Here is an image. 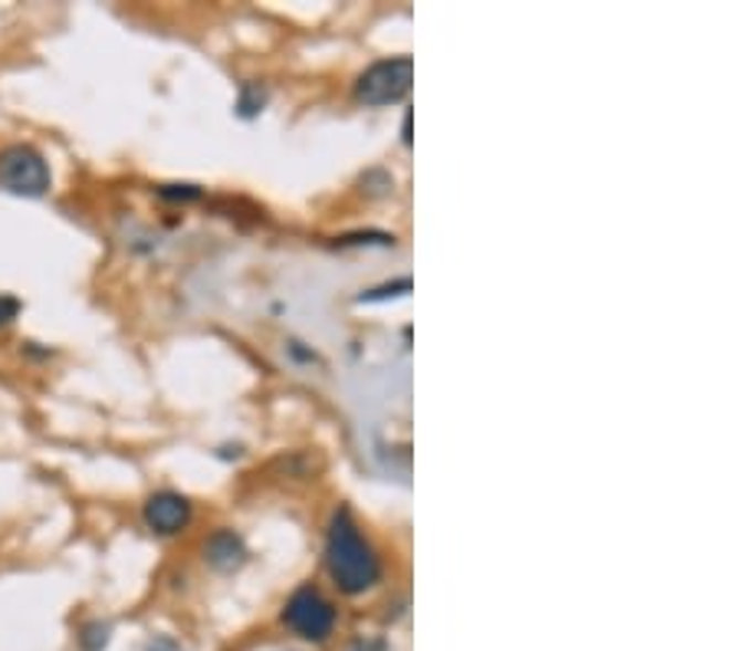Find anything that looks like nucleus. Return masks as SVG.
Masks as SVG:
<instances>
[{
    "label": "nucleus",
    "instance_id": "obj_3",
    "mask_svg": "<svg viewBox=\"0 0 739 651\" xmlns=\"http://www.w3.org/2000/svg\"><path fill=\"white\" fill-rule=\"evenodd\" d=\"M414 83V63L411 56H391V60H378L359 76L356 83V99L366 106H391L398 99H404L411 93Z\"/></svg>",
    "mask_w": 739,
    "mask_h": 651
},
{
    "label": "nucleus",
    "instance_id": "obj_4",
    "mask_svg": "<svg viewBox=\"0 0 739 651\" xmlns=\"http://www.w3.org/2000/svg\"><path fill=\"white\" fill-rule=\"evenodd\" d=\"M283 622L306 642H326L336 629V609L319 589L303 586L289 596L283 609Z\"/></svg>",
    "mask_w": 739,
    "mask_h": 651
},
{
    "label": "nucleus",
    "instance_id": "obj_8",
    "mask_svg": "<svg viewBox=\"0 0 739 651\" xmlns=\"http://www.w3.org/2000/svg\"><path fill=\"white\" fill-rule=\"evenodd\" d=\"M17 313H20V303H17L13 296H3V293H0V326H7Z\"/></svg>",
    "mask_w": 739,
    "mask_h": 651
},
{
    "label": "nucleus",
    "instance_id": "obj_2",
    "mask_svg": "<svg viewBox=\"0 0 739 651\" xmlns=\"http://www.w3.org/2000/svg\"><path fill=\"white\" fill-rule=\"evenodd\" d=\"M53 185L46 158L33 145L0 148V188L20 198H43Z\"/></svg>",
    "mask_w": 739,
    "mask_h": 651
},
{
    "label": "nucleus",
    "instance_id": "obj_5",
    "mask_svg": "<svg viewBox=\"0 0 739 651\" xmlns=\"http://www.w3.org/2000/svg\"><path fill=\"white\" fill-rule=\"evenodd\" d=\"M145 523L158 536H175V533H181L191 523V504L181 494H175V491L151 494L148 504H145Z\"/></svg>",
    "mask_w": 739,
    "mask_h": 651
},
{
    "label": "nucleus",
    "instance_id": "obj_1",
    "mask_svg": "<svg viewBox=\"0 0 739 651\" xmlns=\"http://www.w3.org/2000/svg\"><path fill=\"white\" fill-rule=\"evenodd\" d=\"M326 566H329V576L332 582L356 596V592H366L378 582L381 576V566H378V556L371 549V543L362 536V529L356 526L349 511H339L332 523H329V536H326Z\"/></svg>",
    "mask_w": 739,
    "mask_h": 651
},
{
    "label": "nucleus",
    "instance_id": "obj_6",
    "mask_svg": "<svg viewBox=\"0 0 739 651\" xmlns=\"http://www.w3.org/2000/svg\"><path fill=\"white\" fill-rule=\"evenodd\" d=\"M244 556H246L244 543H241V536H237L234 529H218V533L208 539V546H204V559H208L214 569H234V566L244 563Z\"/></svg>",
    "mask_w": 739,
    "mask_h": 651
},
{
    "label": "nucleus",
    "instance_id": "obj_7",
    "mask_svg": "<svg viewBox=\"0 0 739 651\" xmlns=\"http://www.w3.org/2000/svg\"><path fill=\"white\" fill-rule=\"evenodd\" d=\"M106 642H109V629H106V626H89V629H83V636H80L83 651H103L106 649Z\"/></svg>",
    "mask_w": 739,
    "mask_h": 651
}]
</instances>
